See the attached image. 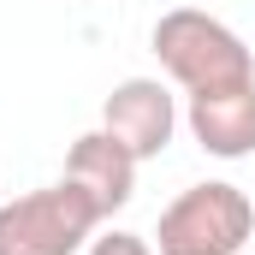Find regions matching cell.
Listing matches in <instances>:
<instances>
[{"label":"cell","instance_id":"obj_1","mask_svg":"<svg viewBox=\"0 0 255 255\" xmlns=\"http://www.w3.org/2000/svg\"><path fill=\"white\" fill-rule=\"evenodd\" d=\"M154 60H160V71L184 95L226 89V83H250L255 77L244 36L232 24H220L214 12H196V6L160 12V24H154Z\"/></svg>","mask_w":255,"mask_h":255},{"label":"cell","instance_id":"obj_2","mask_svg":"<svg viewBox=\"0 0 255 255\" xmlns=\"http://www.w3.org/2000/svg\"><path fill=\"white\" fill-rule=\"evenodd\" d=\"M255 232V202L226 178L190 184L160 208L154 255H238Z\"/></svg>","mask_w":255,"mask_h":255},{"label":"cell","instance_id":"obj_3","mask_svg":"<svg viewBox=\"0 0 255 255\" xmlns=\"http://www.w3.org/2000/svg\"><path fill=\"white\" fill-rule=\"evenodd\" d=\"M101 226V208L71 178L0 202V255H77Z\"/></svg>","mask_w":255,"mask_h":255},{"label":"cell","instance_id":"obj_4","mask_svg":"<svg viewBox=\"0 0 255 255\" xmlns=\"http://www.w3.org/2000/svg\"><path fill=\"white\" fill-rule=\"evenodd\" d=\"M101 130L119 136L136 160H154V154H166V142L178 130V95L160 77H125L101 101Z\"/></svg>","mask_w":255,"mask_h":255},{"label":"cell","instance_id":"obj_5","mask_svg":"<svg viewBox=\"0 0 255 255\" xmlns=\"http://www.w3.org/2000/svg\"><path fill=\"white\" fill-rule=\"evenodd\" d=\"M184 119H190V136L214 160H250L255 154V77L190 95Z\"/></svg>","mask_w":255,"mask_h":255},{"label":"cell","instance_id":"obj_6","mask_svg":"<svg viewBox=\"0 0 255 255\" xmlns=\"http://www.w3.org/2000/svg\"><path fill=\"white\" fill-rule=\"evenodd\" d=\"M136 166L142 160L130 154L119 136H107V130H83L71 142V154H65V178L77 190H89V202L101 208V220H113L136 196Z\"/></svg>","mask_w":255,"mask_h":255},{"label":"cell","instance_id":"obj_7","mask_svg":"<svg viewBox=\"0 0 255 255\" xmlns=\"http://www.w3.org/2000/svg\"><path fill=\"white\" fill-rule=\"evenodd\" d=\"M89 255H154V244L136 232H101V238H89Z\"/></svg>","mask_w":255,"mask_h":255}]
</instances>
